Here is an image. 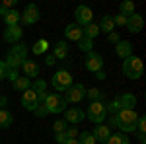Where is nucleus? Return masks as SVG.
Returning <instances> with one entry per match:
<instances>
[{
  "instance_id": "19",
  "label": "nucleus",
  "mask_w": 146,
  "mask_h": 144,
  "mask_svg": "<svg viewBox=\"0 0 146 144\" xmlns=\"http://www.w3.org/2000/svg\"><path fill=\"white\" fill-rule=\"evenodd\" d=\"M98 27H100V33L103 31V33H111V31H115V23H113V18L111 16H101L100 23H98Z\"/></svg>"
},
{
  "instance_id": "4",
  "label": "nucleus",
  "mask_w": 146,
  "mask_h": 144,
  "mask_svg": "<svg viewBox=\"0 0 146 144\" xmlns=\"http://www.w3.org/2000/svg\"><path fill=\"white\" fill-rule=\"evenodd\" d=\"M39 18H41V10H39V6L37 4H27L23 12H20V25H33V23L39 22Z\"/></svg>"
},
{
  "instance_id": "29",
  "label": "nucleus",
  "mask_w": 146,
  "mask_h": 144,
  "mask_svg": "<svg viewBox=\"0 0 146 144\" xmlns=\"http://www.w3.org/2000/svg\"><path fill=\"white\" fill-rule=\"evenodd\" d=\"M78 49L82 51V53L88 55V53L94 51V41H92V39H86V37H82V39L78 41Z\"/></svg>"
},
{
  "instance_id": "36",
  "label": "nucleus",
  "mask_w": 146,
  "mask_h": 144,
  "mask_svg": "<svg viewBox=\"0 0 146 144\" xmlns=\"http://www.w3.org/2000/svg\"><path fill=\"white\" fill-rule=\"evenodd\" d=\"M136 131H138V133H146V117H144V115H138V121H136Z\"/></svg>"
},
{
  "instance_id": "33",
  "label": "nucleus",
  "mask_w": 146,
  "mask_h": 144,
  "mask_svg": "<svg viewBox=\"0 0 146 144\" xmlns=\"http://www.w3.org/2000/svg\"><path fill=\"white\" fill-rule=\"evenodd\" d=\"M66 127H68V123L64 121V119H56L55 123H53V133H64L66 131Z\"/></svg>"
},
{
  "instance_id": "44",
  "label": "nucleus",
  "mask_w": 146,
  "mask_h": 144,
  "mask_svg": "<svg viewBox=\"0 0 146 144\" xmlns=\"http://www.w3.org/2000/svg\"><path fill=\"white\" fill-rule=\"evenodd\" d=\"M117 125H119V121H117V115H111V119H109V129H117Z\"/></svg>"
},
{
  "instance_id": "9",
  "label": "nucleus",
  "mask_w": 146,
  "mask_h": 144,
  "mask_svg": "<svg viewBox=\"0 0 146 144\" xmlns=\"http://www.w3.org/2000/svg\"><path fill=\"white\" fill-rule=\"evenodd\" d=\"M22 35H23V27L22 25H10V27H6V31H4V41L16 45V43H20Z\"/></svg>"
},
{
  "instance_id": "38",
  "label": "nucleus",
  "mask_w": 146,
  "mask_h": 144,
  "mask_svg": "<svg viewBox=\"0 0 146 144\" xmlns=\"http://www.w3.org/2000/svg\"><path fill=\"white\" fill-rule=\"evenodd\" d=\"M16 4H18V0H4V2L0 4V8L8 12V10H14V6H16Z\"/></svg>"
},
{
  "instance_id": "32",
  "label": "nucleus",
  "mask_w": 146,
  "mask_h": 144,
  "mask_svg": "<svg viewBox=\"0 0 146 144\" xmlns=\"http://www.w3.org/2000/svg\"><path fill=\"white\" fill-rule=\"evenodd\" d=\"M78 142L80 144H98V142H96V138H94V134H92V131L80 133L78 134Z\"/></svg>"
},
{
  "instance_id": "22",
  "label": "nucleus",
  "mask_w": 146,
  "mask_h": 144,
  "mask_svg": "<svg viewBox=\"0 0 146 144\" xmlns=\"http://www.w3.org/2000/svg\"><path fill=\"white\" fill-rule=\"evenodd\" d=\"M105 144H131V140L125 133H111L109 138L105 140Z\"/></svg>"
},
{
  "instance_id": "30",
  "label": "nucleus",
  "mask_w": 146,
  "mask_h": 144,
  "mask_svg": "<svg viewBox=\"0 0 146 144\" xmlns=\"http://www.w3.org/2000/svg\"><path fill=\"white\" fill-rule=\"evenodd\" d=\"M31 90H33L37 96H39V94H43V92H47V82L43 80V78H37V80L31 82Z\"/></svg>"
},
{
  "instance_id": "43",
  "label": "nucleus",
  "mask_w": 146,
  "mask_h": 144,
  "mask_svg": "<svg viewBox=\"0 0 146 144\" xmlns=\"http://www.w3.org/2000/svg\"><path fill=\"white\" fill-rule=\"evenodd\" d=\"M55 62H56V58H55L53 55H51V53H49V55L45 56V64H47V66H53Z\"/></svg>"
},
{
  "instance_id": "7",
  "label": "nucleus",
  "mask_w": 146,
  "mask_h": 144,
  "mask_svg": "<svg viewBox=\"0 0 146 144\" xmlns=\"http://www.w3.org/2000/svg\"><path fill=\"white\" fill-rule=\"evenodd\" d=\"M74 20L78 23L80 27H84V25H88V23L94 22V12H92V8H88L86 4H82V6H78L76 10H74Z\"/></svg>"
},
{
  "instance_id": "18",
  "label": "nucleus",
  "mask_w": 146,
  "mask_h": 144,
  "mask_svg": "<svg viewBox=\"0 0 146 144\" xmlns=\"http://www.w3.org/2000/svg\"><path fill=\"white\" fill-rule=\"evenodd\" d=\"M119 101H121V109H136V96L131 94V92H125L119 96Z\"/></svg>"
},
{
  "instance_id": "24",
  "label": "nucleus",
  "mask_w": 146,
  "mask_h": 144,
  "mask_svg": "<svg viewBox=\"0 0 146 144\" xmlns=\"http://www.w3.org/2000/svg\"><path fill=\"white\" fill-rule=\"evenodd\" d=\"M4 23H6V27H10V25H20V12L16 10V8L10 10V12H6Z\"/></svg>"
},
{
  "instance_id": "15",
  "label": "nucleus",
  "mask_w": 146,
  "mask_h": 144,
  "mask_svg": "<svg viewBox=\"0 0 146 144\" xmlns=\"http://www.w3.org/2000/svg\"><path fill=\"white\" fill-rule=\"evenodd\" d=\"M22 72H23V76L25 78H37L39 76V64L35 62V60H29V58H25L23 60V64H22Z\"/></svg>"
},
{
  "instance_id": "47",
  "label": "nucleus",
  "mask_w": 146,
  "mask_h": 144,
  "mask_svg": "<svg viewBox=\"0 0 146 144\" xmlns=\"http://www.w3.org/2000/svg\"><path fill=\"white\" fill-rule=\"evenodd\" d=\"M6 105H8V100L4 96H0V109H6Z\"/></svg>"
},
{
  "instance_id": "34",
  "label": "nucleus",
  "mask_w": 146,
  "mask_h": 144,
  "mask_svg": "<svg viewBox=\"0 0 146 144\" xmlns=\"http://www.w3.org/2000/svg\"><path fill=\"white\" fill-rule=\"evenodd\" d=\"M33 115H35V117H39V119H45L47 115H49V111H47L45 103H37V107L33 109Z\"/></svg>"
},
{
  "instance_id": "12",
  "label": "nucleus",
  "mask_w": 146,
  "mask_h": 144,
  "mask_svg": "<svg viewBox=\"0 0 146 144\" xmlns=\"http://www.w3.org/2000/svg\"><path fill=\"white\" fill-rule=\"evenodd\" d=\"M142 27H144V18L140 14L135 12L133 16L127 18V29H129V33H138V31H142Z\"/></svg>"
},
{
  "instance_id": "48",
  "label": "nucleus",
  "mask_w": 146,
  "mask_h": 144,
  "mask_svg": "<svg viewBox=\"0 0 146 144\" xmlns=\"http://www.w3.org/2000/svg\"><path fill=\"white\" fill-rule=\"evenodd\" d=\"M64 144H80V142H78V138H68Z\"/></svg>"
},
{
  "instance_id": "37",
  "label": "nucleus",
  "mask_w": 146,
  "mask_h": 144,
  "mask_svg": "<svg viewBox=\"0 0 146 144\" xmlns=\"http://www.w3.org/2000/svg\"><path fill=\"white\" fill-rule=\"evenodd\" d=\"M113 18V23H115V25H119V27H121V25H127V16H123V14H117V16H111Z\"/></svg>"
},
{
  "instance_id": "42",
  "label": "nucleus",
  "mask_w": 146,
  "mask_h": 144,
  "mask_svg": "<svg viewBox=\"0 0 146 144\" xmlns=\"http://www.w3.org/2000/svg\"><path fill=\"white\" fill-rule=\"evenodd\" d=\"M6 70H8V64H6L4 60H0V80L6 78Z\"/></svg>"
},
{
  "instance_id": "14",
  "label": "nucleus",
  "mask_w": 146,
  "mask_h": 144,
  "mask_svg": "<svg viewBox=\"0 0 146 144\" xmlns=\"http://www.w3.org/2000/svg\"><path fill=\"white\" fill-rule=\"evenodd\" d=\"M133 51H135V47H133V43L131 41H119V43L115 45V55L119 56V58H129V56H133Z\"/></svg>"
},
{
  "instance_id": "28",
  "label": "nucleus",
  "mask_w": 146,
  "mask_h": 144,
  "mask_svg": "<svg viewBox=\"0 0 146 144\" xmlns=\"http://www.w3.org/2000/svg\"><path fill=\"white\" fill-rule=\"evenodd\" d=\"M105 111H107V113H111V115H117V113L121 111V101H119V96H117V98H113L109 103H105Z\"/></svg>"
},
{
  "instance_id": "5",
  "label": "nucleus",
  "mask_w": 146,
  "mask_h": 144,
  "mask_svg": "<svg viewBox=\"0 0 146 144\" xmlns=\"http://www.w3.org/2000/svg\"><path fill=\"white\" fill-rule=\"evenodd\" d=\"M107 117V111H105V103L103 101H92L90 107H88V119L94 125H101Z\"/></svg>"
},
{
  "instance_id": "10",
  "label": "nucleus",
  "mask_w": 146,
  "mask_h": 144,
  "mask_svg": "<svg viewBox=\"0 0 146 144\" xmlns=\"http://www.w3.org/2000/svg\"><path fill=\"white\" fill-rule=\"evenodd\" d=\"M86 119V113L82 109H78V107H72V109H64V121L68 123V125H78V123H82Z\"/></svg>"
},
{
  "instance_id": "13",
  "label": "nucleus",
  "mask_w": 146,
  "mask_h": 144,
  "mask_svg": "<svg viewBox=\"0 0 146 144\" xmlns=\"http://www.w3.org/2000/svg\"><path fill=\"white\" fill-rule=\"evenodd\" d=\"M37 103H39V100H37V94H35L31 88L25 90V92L22 94V105H23L27 111H31V113H33V109L37 107Z\"/></svg>"
},
{
  "instance_id": "25",
  "label": "nucleus",
  "mask_w": 146,
  "mask_h": 144,
  "mask_svg": "<svg viewBox=\"0 0 146 144\" xmlns=\"http://www.w3.org/2000/svg\"><path fill=\"white\" fill-rule=\"evenodd\" d=\"M12 123H14V117L8 109H0V129H8Z\"/></svg>"
},
{
  "instance_id": "3",
  "label": "nucleus",
  "mask_w": 146,
  "mask_h": 144,
  "mask_svg": "<svg viewBox=\"0 0 146 144\" xmlns=\"http://www.w3.org/2000/svg\"><path fill=\"white\" fill-rule=\"evenodd\" d=\"M43 103H45L49 115L64 113V109H66V101H64V98H62L60 94H47V98H45Z\"/></svg>"
},
{
  "instance_id": "31",
  "label": "nucleus",
  "mask_w": 146,
  "mask_h": 144,
  "mask_svg": "<svg viewBox=\"0 0 146 144\" xmlns=\"http://www.w3.org/2000/svg\"><path fill=\"white\" fill-rule=\"evenodd\" d=\"M47 49H49V41H47V39H39V41L33 45L31 51H33L35 55H41V53H47Z\"/></svg>"
},
{
  "instance_id": "17",
  "label": "nucleus",
  "mask_w": 146,
  "mask_h": 144,
  "mask_svg": "<svg viewBox=\"0 0 146 144\" xmlns=\"http://www.w3.org/2000/svg\"><path fill=\"white\" fill-rule=\"evenodd\" d=\"M92 134H94V138H96V142H105L107 138H109V134H111V129L107 127V125H96L94 127V131H92Z\"/></svg>"
},
{
  "instance_id": "45",
  "label": "nucleus",
  "mask_w": 146,
  "mask_h": 144,
  "mask_svg": "<svg viewBox=\"0 0 146 144\" xmlns=\"http://www.w3.org/2000/svg\"><path fill=\"white\" fill-rule=\"evenodd\" d=\"M105 78H107L105 70H98V72H96V80H105Z\"/></svg>"
},
{
  "instance_id": "23",
  "label": "nucleus",
  "mask_w": 146,
  "mask_h": 144,
  "mask_svg": "<svg viewBox=\"0 0 146 144\" xmlns=\"http://www.w3.org/2000/svg\"><path fill=\"white\" fill-rule=\"evenodd\" d=\"M86 98L90 101H105V92L100 88H90L86 90Z\"/></svg>"
},
{
  "instance_id": "20",
  "label": "nucleus",
  "mask_w": 146,
  "mask_h": 144,
  "mask_svg": "<svg viewBox=\"0 0 146 144\" xmlns=\"http://www.w3.org/2000/svg\"><path fill=\"white\" fill-rule=\"evenodd\" d=\"M12 86H14V90L16 92H25V90H29L31 88V80L29 78H25V76H20V78H16L14 82H12Z\"/></svg>"
},
{
  "instance_id": "8",
  "label": "nucleus",
  "mask_w": 146,
  "mask_h": 144,
  "mask_svg": "<svg viewBox=\"0 0 146 144\" xmlns=\"http://www.w3.org/2000/svg\"><path fill=\"white\" fill-rule=\"evenodd\" d=\"M84 66H86V70L88 72H98V70H103V58H101V55H98V53H88L86 55V60H84Z\"/></svg>"
},
{
  "instance_id": "1",
  "label": "nucleus",
  "mask_w": 146,
  "mask_h": 144,
  "mask_svg": "<svg viewBox=\"0 0 146 144\" xmlns=\"http://www.w3.org/2000/svg\"><path fill=\"white\" fill-rule=\"evenodd\" d=\"M142 72H144V64H142V58L140 56H129V58H125L123 62V74L129 80H138V78L142 76Z\"/></svg>"
},
{
  "instance_id": "49",
  "label": "nucleus",
  "mask_w": 146,
  "mask_h": 144,
  "mask_svg": "<svg viewBox=\"0 0 146 144\" xmlns=\"http://www.w3.org/2000/svg\"><path fill=\"white\" fill-rule=\"evenodd\" d=\"M98 144H105V142H98Z\"/></svg>"
},
{
  "instance_id": "6",
  "label": "nucleus",
  "mask_w": 146,
  "mask_h": 144,
  "mask_svg": "<svg viewBox=\"0 0 146 144\" xmlns=\"http://www.w3.org/2000/svg\"><path fill=\"white\" fill-rule=\"evenodd\" d=\"M64 94H66L64 96V101L66 103H80L82 100H86V88L82 84H72Z\"/></svg>"
},
{
  "instance_id": "41",
  "label": "nucleus",
  "mask_w": 146,
  "mask_h": 144,
  "mask_svg": "<svg viewBox=\"0 0 146 144\" xmlns=\"http://www.w3.org/2000/svg\"><path fill=\"white\" fill-rule=\"evenodd\" d=\"M66 140H68V138H66V134H64V133H56L55 134V142L56 144H64Z\"/></svg>"
},
{
  "instance_id": "16",
  "label": "nucleus",
  "mask_w": 146,
  "mask_h": 144,
  "mask_svg": "<svg viewBox=\"0 0 146 144\" xmlns=\"http://www.w3.org/2000/svg\"><path fill=\"white\" fill-rule=\"evenodd\" d=\"M51 55L55 56L56 60H64L68 56V43L64 41V39H60V41H56L55 45H53V53Z\"/></svg>"
},
{
  "instance_id": "46",
  "label": "nucleus",
  "mask_w": 146,
  "mask_h": 144,
  "mask_svg": "<svg viewBox=\"0 0 146 144\" xmlns=\"http://www.w3.org/2000/svg\"><path fill=\"white\" fill-rule=\"evenodd\" d=\"M136 138H138V144H146V134L144 133H138Z\"/></svg>"
},
{
  "instance_id": "39",
  "label": "nucleus",
  "mask_w": 146,
  "mask_h": 144,
  "mask_svg": "<svg viewBox=\"0 0 146 144\" xmlns=\"http://www.w3.org/2000/svg\"><path fill=\"white\" fill-rule=\"evenodd\" d=\"M6 78H8L10 82H14L16 78H20V70H16V68H8V70H6Z\"/></svg>"
},
{
  "instance_id": "27",
  "label": "nucleus",
  "mask_w": 146,
  "mask_h": 144,
  "mask_svg": "<svg viewBox=\"0 0 146 144\" xmlns=\"http://www.w3.org/2000/svg\"><path fill=\"white\" fill-rule=\"evenodd\" d=\"M10 53H14L16 56H20V58H27V45L23 43H16L14 47H10Z\"/></svg>"
},
{
  "instance_id": "21",
  "label": "nucleus",
  "mask_w": 146,
  "mask_h": 144,
  "mask_svg": "<svg viewBox=\"0 0 146 144\" xmlns=\"http://www.w3.org/2000/svg\"><path fill=\"white\" fill-rule=\"evenodd\" d=\"M82 33H84L86 39H92V41H94V39L100 35V27H98V23L92 22V23H88V25H84V27H82Z\"/></svg>"
},
{
  "instance_id": "40",
  "label": "nucleus",
  "mask_w": 146,
  "mask_h": 144,
  "mask_svg": "<svg viewBox=\"0 0 146 144\" xmlns=\"http://www.w3.org/2000/svg\"><path fill=\"white\" fill-rule=\"evenodd\" d=\"M107 41H109V43H113V45H117L119 41H121V37H119V33H117V31H111V33L107 35Z\"/></svg>"
},
{
  "instance_id": "35",
  "label": "nucleus",
  "mask_w": 146,
  "mask_h": 144,
  "mask_svg": "<svg viewBox=\"0 0 146 144\" xmlns=\"http://www.w3.org/2000/svg\"><path fill=\"white\" fill-rule=\"evenodd\" d=\"M64 134H66V138H78L80 131H78V127H76V125H68L66 131H64Z\"/></svg>"
},
{
  "instance_id": "11",
  "label": "nucleus",
  "mask_w": 146,
  "mask_h": 144,
  "mask_svg": "<svg viewBox=\"0 0 146 144\" xmlns=\"http://www.w3.org/2000/svg\"><path fill=\"white\" fill-rule=\"evenodd\" d=\"M84 37V33H82V27H80L78 23H68L66 27H64V41H76L78 43L80 39Z\"/></svg>"
},
{
  "instance_id": "26",
  "label": "nucleus",
  "mask_w": 146,
  "mask_h": 144,
  "mask_svg": "<svg viewBox=\"0 0 146 144\" xmlns=\"http://www.w3.org/2000/svg\"><path fill=\"white\" fill-rule=\"evenodd\" d=\"M119 14H123V16H133L135 14V2H131V0H125L119 4Z\"/></svg>"
},
{
  "instance_id": "2",
  "label": "nucleus",
  "mask_w": 146,
  "mask_h": 144,
  "mask_svg": "<svg viewBox=\"0 0 146 144\" xmlns=\"http://www.w3.org/2000/svg\"><path fill=\"white\" fill-rule=\"evenodd\" d=\"M72 84H74V82H72V74H70L68 70H64V68H58L55 74L51 76V86H53L58 94H64Z\"/></svg>"
}]
</instances>
